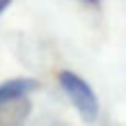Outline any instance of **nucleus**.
Here are the masks:
<instances>
[{
  "mask_svg": "<svg viewBox=\"0 0 126 126\" xmlns=\"http://www.w3.org/2000/svg\"><path fill=\"white\" fill-rule=\"evenodd\" d=\"M58 82H60L62 91L66 93V97L71 100V104L75 106V111L80 113V117L84 122H95L100 115V102H97L91 84L73 71H60Z\"/></svg>",
  "mask_w": 126,
  "mask_h": 126,
  "instance_id": "f257e3e1",
  "label": "nucleus"
},
{
  "mask_svg": "<svg viewBox=\"0 0 126 126\" xmlns=\"http://www.w3.org/2000/svg\"><path fill=\"white\" fill-rule=\"evenodd\" d=\"M33 91H40V82L35 78H13V80H7V82L0 84V104L27 97Z\"/></svg>",
  "mask_w": 126,
  "mask_h": 126,
  "instance_id": "f03ea898",
  "label": "nucleus"
},
{
  "mask_svg": "<svg viewBox=\"0 0 126 126\" xmlns=\"http://www.w3.org/2000/svg\"><path fill=\"white\" fill-rule=\"evenodd\" d=\"M31 113V102L27 97L2 102L0 104V124H20Z\"/></svg>",
  "mask_w": 126,
  "mask_h": 126,
  "instance_id": "7ed1b4c3",
  "label": "nucleus"
},
{
  "mask_svg": "<svg viewBox=\"0 0 126 126\" xmlns=\"http://www.w3.org/2000/svg\"><path fill=\"white\" fill-rule=\"evenodd\" d=\"M11 2H13V0H0V16H2L9 7H11Z\"/></svg>",
  "mask_w": 126,
  "mask_h": 126,
  "instance_id": "20e7f679",
  "label": "nucleus"
},
{
  "mask_svg": "<svg viewBox=\"0 0 126 126\" xmlns=\"http://www.w3.org/2000/svg\"><path fill=\"white\" fill-rule=\"evenodd\" d=\"M82 2H89V4H93V7H97V4H100V0H82Z\"/></svg>",
  "mask_w": 126,
  "mask_h": 126,
  "instance_id": "39448f33",
  "label": "nucleus"
}]
</instances>
